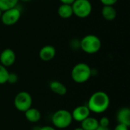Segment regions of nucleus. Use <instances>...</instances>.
<instances>
[{
    "label": "nucleus",
    "instance_id": "obj_1",
    "mask_svg": "<svg viewBox=\"0 0 130 130\" xmlns=\"http://www.w3.org/2000/svg\"><path fill=\"white\" fill-rule=\"evenodd\" d=\"M110 104V99L109 95L102 91H98L93 93L89 98L87 106L91 113L96 114L103 113L107 111Z\"/></svg>",
    "mask_w": 130,
    "mask_h": 130
},
{
    "label": "nucleus",
    "instance_id": "obj_2",
    "mask_svg": "<svg viewBox=\"0 0 130 130\" xmlns=\"http://www.w3.org/2000/svg\"><path fill=\"white\" fill-rule=\"evenodd\" d=\"M72 117L70 111L61 109L53 113L51 117L52 124L57 129H64L69 127L72 123Z\"/></svg>",
    "mask_w": 130,
    "mask_h": 130
},
{
    "label": "nucleus",
    "instance_id": "obj_3",
    "mask_svg": "<svg viewBox=\"0 0 130 130\" xmlns=\"http://www.w3.org/2000/svg\"><path fill=\"white\" fill-rule=\"evenodd\" d=\"M71 76L72 80L75 83L78 84L85 83L92 76L91 69L88 64L85 62L78 63L72 68Z\"/></svg>",
    "mask_w": 130,
    "mask_h": 130
},
{
    "label": "nucleus",
    "instance_id": "obj_4",
    "mask_svg": "<svg viewBox=\"0 0 130 130\" xmlns=\"http://www.w3.org/2000/svg\"><path fill=\"white\" fill-rule=\"evenodd\" d=\"M81 49L88 54H94L101 48V40L94 34L85 36L80 41Z\"/></svg>",
    "mask_w": 130,
    "mask_h": 130
},
{
    "label": "nucleus",
    "instance_id": "obj_5",
    "mask_svg": "<svg viewBox=\"0 0 130 130\" xmlns=\"http://www.w3.org/2000/svg\"><path fill=\"white\" fill-rule=\"evenodd\" d=\"M33 104V98L30 93L27 91L18 92L14 98V107L20 112L24 113L30 108Z\"/></svg>",
    "mask_w": 130,
    "mask_h": 130
},
{
    "label": "nucleus",
    "instance_id": "obj_6",
    "mask_svg": "<svg viewBox=\"0 0 130 130\" xmlns=\"http://www.w3.org/2000/svg\"><path fill=\"white\" fill-rule=\"evenodd\" d=\"M72 7L73 14L80 18L88 17L92 11V5L89 0H75Z\"/></svg>",
    "mask_w": 130,
    "mask_h": 130
},
{
    "label": "nucleus",
    "instance_id": "obj_7",
    "mask_svg": "<svg viewBox=\"0 0 130 130\" xmlns=\"http://www.w3.org/2000/svg\"><path fill=\"white\" fill-rule=\"evenodd\" d=\"M21 10L16 6L12 8L2 11L1 16L2 22L6 26H11L15 24L21 18Z\"/></svg>",
    "mask_w": 130,
    "mask_h": 130
},
{
    "label": "nucleus",
    "instance_id": "obj_8",
    "mask_svg": "<svg viewBox=\"0 0 130 130\" xmlns=\"http://www.w3.org/2000/svg\"><path fill=\"white\" fill-rule=\"evenodd\" d=\"M71 113L72 120L78 123L82 122L84 120L91 116V111L87 105H80L76 107L72 112H71Z\"/></svg>",
    "mask_w": 130,
    "mask_h": 130
},
{
    "label": "nucleus",
    "instance_id": "obj_9",
    "mask_svg": "<svg viewBox=\"0 0 130 130\" xmlns=\"http://www.w3.org/2000/svg\"><path fill=\"white\" fill-rule=\"evenodd\" d=\"M16 59L14 52L11 49H5L0 54V64L5 67L12 66Z\"/></svg>",
    "mask_w": 130,
    "mask_h": 130
},
{
    "label": "nucleus",
    "instance_id": "obj_10",
    "mask_svg": "<svg viewBox=\"0 0 130 130\" xmlns=\"http://www.w3.org/2000/svg\"><path fill=\"white\" fill-rule=\"evenodd\" d=\"M56 53V49L53 46L46 45L40 49L39 52V56L40 59H42L43 61L49 62L55 57Z\"/></svg>",
    "mask_w": 130,
    "mask_h": 130
},
{
    "label": "nucleus",
    "instance_id": "obj_11",
    "mask_svg": "<svg viewBox=\"0 0 130 130\" xmlns=\"http://www.w3.org/2000/svg\"><path fill=\"white\" fill-rule=\"evenodd\" d=\"M116 119L118 123L125 124L130 126V109L127 107L120 108L116 115Z\"/></svg>",
    "mask_w": 130,
    "mask_h": 130
},
{
    "label": "nucleus",
    "instance_id": "obj_12",
    "mask_svg": "<svg viewBox=\"0 0 130 130\" xmlns=\"http://www.w3.org/2000/svg\"><path fill=\"white\" fill-rule=\"evenodd\" d=\"M24 117L26 120L31 123H36L39 122L41 119V113L40 111L34 107H30L28 110H27L24 113Z\"/></svg>",
    "mask_w": 130,
    "mask_h": 130
},
{
    "label": "nucleus",
    "instance_id": "obj_13",
    "mask_svg": "<svg viewBox=\"0 0 130 130\" xmlns=\"http://www.w3.org/2000/svg\"><path fill=\"white\" fill-rule=\"evenodd\" d=\"M50 89L52 92L54 94L59 95V96H64L67 93V88L66 86L59 81H52L50 82L49 85Z\"/></svg>",
    "mask_w": 130,
    "mask_h": 130
},
{
    "label": "nucleus",
    "instance_id": "obj_14",
    "mask_svg": "<svg viewBox=\"0 0 130 130\" xmlns=\"http://www.w3.org/2000/svg\"><path fill=\"white\" fill-rule=\"evenodd\" d=\"M98 126V120L91 116L81 122V127L84 130H95Z\"/></svg>",
    "mask_w": 130,
    "mask_h": 130
},
{
    "label": "nucleus",
    "instance_id": "obj_15",
    "mask_svg": "<svg viewBox=\"0 0 130 130\" xmlns=\"http://www.w3.org/2000/svg\"><path fill=\"white\" fill-rule=\"evenodd\" d=\"M101 13L103 18L107 21H113L117 18V11L113 5H104Z\"/></svg>",
    "mask_w": 130,
    "mask_h": 130
},
{
    "label": "nucleus",
    "instance_id": "obj_16",
    "mask_svg": "<svg viewBox=\"0 0 130 130\" xmlns=\"http://www.w3.org/2000/svg\"><path fill=\"white\" fill-rule=\"evenodd\" d=\"M58 14L62 18H64V19L71 18L73 14L72 5L62 4L61 5H59L58 8Z\"/></svg>",
    "mask_w": 130,
    "mask_h": 130
},
{
    "label": "nucleus",
    "instance_id": "obj_17",
    "mask_svg": "<svg viewBox=\"0 0 130 130\" xmlns=\"http://www.w3.org/2000/svg\"><path fill=\"white\" fill-rule=\"evenodd\" d=\"M18 0H0V9L4 11L8 9L16 7Z\"/></svg>",
    "mask_w": 130,
    "mask_h": 130
},
{
    "label": "nucleus",
    "instance_id": "obj_18",
    "mask_svg": "<svg viewBox=\"0 0 130 130\" xmlns=\"http://www.w3.org/2000/svg\"><path fill=\"white\" fill-rule=\"evenodd\" d=\"M9 72L7 69V67H5L0 64V85H4L7 83L8 78Z\"/></svg>",
    "mask_w": 130,
    "mask_h": 130
},
{
    "label": "nucleus",
    "instance_id": "obj_19",
    "mask_svg": "<svg viewBox=\"0 0 130 130\" xmlns=\"http://www.w3.org/2000/svg\"><path fill=\"white\" fill-rule=\"evenodd\" d=\"M18 76L17 74H15L14 72H11V73L9 72L7 83H9V84H15L18 82Z\"/></svg>",
    "mask_w": 130,
    "mask_h": 130
},
{
    "label": "nucleus",
    "instance_id": "obj_20",
    "mask_svg": "<svg viewBox=\"0 0 130 130\" xmlns=\"http://www.w3.org/2000/svg\"><path fill=\"white\" fill-rule=\"evenodd\" d=\"M99 126L104 127H109L110 125V119L107 117H102L99 120Z\"/></svg>",
    "mask_w": 130,
    "mask_h": 130
},
{
    "label": "nucleus",
    "instance_id": "obj_21",
    "mask_svg": "<svg viewBox=\"0 0 130 130\" xmlns=\"http://www.w3.org/2000/svg\"><path fill=\"white\" fill-rule=\"evenodd\" d=\"M129 126L125 125V124H122V123H117V125L114 127L113 130H129Z\"/></svg>",
    "mask_w": 130,
    "mask_h": 130
},
{
    "label": "nucleus",
    "instance_id": "obj_22",
    "mask_svg": "<svg viewBox=\"0 0 130 130\" xmlns=\"http://www.w3.org/2000/svg\"><path fill=\"white\" fill-rule=\"evenodd\" d=\"M104 5H113L118 0H100Z\"/></svg>",
    "mask_w": 130,
    "mask_h": 130
},
{
    "label": "nucleus",
    "instance_id": "obj_23",
    "mask_svg": "<svg viewBox=\"0 0 130 130\" xmlns=\"http://www.w3.org/2000/svg\"><path fill=\"white\" fill-rule=\"evenodd\" d=\"M39 130H57L53 126H44L42 127H40Z\"/></svg>",
    "mask_w": 130,
    "mask_h": 130
},
{
    "label": "nucleus",
    "instance_id": "obj_24",
    "mask_svg": "<svg viewBox=\"0 0 130 130\" xmlns=\"http://www.w3.org/2000/svg\"><path fill=\"white\" fill-rule=\"evenodd\" d=\"M62 4H67V5H72L75 0H59Z\"/></svg>",
    "mask_w": 130,
    "mask_h": 130
},
{
    "label": "nucleus",
    "instance_id": "obj_25",
    "mask_svg": "<svg viewBox=\"0 0 130 130\" xmlns=\"http://www.w3.org/2000/svg\"><path fill=\"white\" fill-rule=\"evenodd\" d=\"M95 130H110L109 127H104V126H99Z\"/></svg>",
    "mask_w": 130,
    "mask_h": 130
},
{
    "label": "nucleus",
    "instance_id": "obj_26",
    "mask_svg": "<svg viewBox=\"0 0 130 130\" xmlns=\"http://www.w3.org/2000/svg\"><path fill=\"white\" fill-rule=\"evenodd\" d=\"M73 130H84L81 126L80 127H77V128H75V129H74Z\"/></svg>",
    "mask_w": 130,
    "mask_h": 130
},
{
    "label": "nucleus",
    "instance_id": "obj_27",
    "mask_svg": "<svg viewBox=\"0 0 130 130\" xmlns=\"http://www.w3.org/2000/svg\"><path fill=\"white\" fill-rule=\"evenodd\" d=\"M39 129H40V127H38V126H36V127H34L32 130H39Z\"/></svg>",
    "mask_w": 130,
    "mask_h": 130
},
{
    "label": "nucleus",
    "instance_id": "obj_28",
    "mask_svg": "<svg viewBox=\"0 0 130 130\" xmlns=\"http://www.w3.org/2000/svg\"><path fill=\"white\" fill-rule=\"evenodd\" d=\"M2 11L0 9V18H1V16H2Z\"/></svg>",
    "mask_w": 130,
    "mask_h": 130
},
{
    "label": "nucleus",
    "instance_id": "obj_29",
    "mask_svg": "<svg viewBox=\"0 0 130 130\" xmlns=\"http://www.w3.org/2000/svg\"><path fill=\"white\" fill-rule=\"evenodd\" d=\"M21 1H23V2H29L30 0H21Z\"/></svg>",
    "mask_w": 130,
    "mask_h": 130
}]
</instances>
